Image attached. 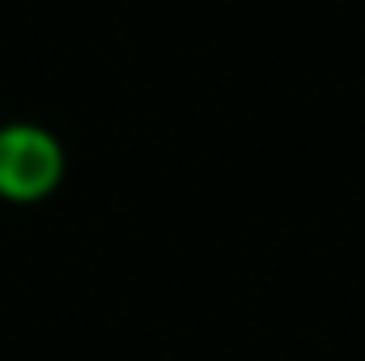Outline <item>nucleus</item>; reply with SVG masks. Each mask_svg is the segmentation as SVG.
<instances>
[{"instance_id": "f257e3e1", "label": "nucleus", "mask_w": 365, "mask_h": 361, "mask_svg": "<svg viewBox=\"0 0 365 361\" xmlns=\"http://www.w3.org/2000/svg\"><path fill=\"white\" fill-rule=\"evenodd\" d=\"M68 175V149L64 141L34 119H9L0 123V200L30 208L51 200Z\"/></svg>"}]
</instances>
